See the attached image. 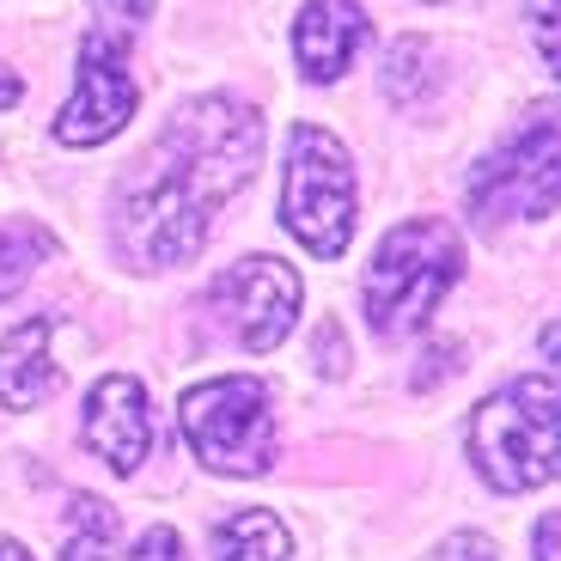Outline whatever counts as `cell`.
<instances>
[{
	"instance_id": "1",
	"label": "cell",
	"mask_w": 561,
	"mask_h": 561,
	"mask_svg": "<svg viewBox=\"0 0 561 561\" xmlns=\"http://www.w3.org/2000/svg\"><path fill=\"white\" fill-rule=\"evenodd\" d=\"M256 159H263V116L244 99L208 92L171 111L140 165L116 183L111 220L123 256H135L140 268H183L208 244L214 208L251 183Z\"/></svg>"
},
{
	"instance_id": "2",
	"label": "cell",
	"mask_w": 561,
	"mask_h": 561,
	"mask_svg": "<svg viewBox=\"0 0 561 561\" xmlns=\"http://www.w3.org/2000/svg\"><path fill=\"white\" fill-rule=\"evenodd\" d=\"M463 275V239L446 220H403L391 226L366 263V318L379 336H415L446 299V287Z\"/></svg>"
},
{
	"instance_id": "3",
	"label": "cell",
	"mask_w": 561,
	"mask_h": 561,
	"mask_svg": "<svg viewBox=\"0 0 561 561\" xmlns=\"http://www.w3.org/2000/svg\"><path fill=\"white\" fill-rule=\"evenodd\" d=\"M556 373H531L470 415V463L489 489H543L556 482Z\"/></svg>"
},
{
	"instance_id": "4",
	"label": "cell",
	"mask_w": 561,
	"mask_h": 561,
	"mask_svg": "<svg viewBox=\"0 0 561 561\" xmlns=\"http://www.w3.org/2000/svg\"><path fill=\"white\" fill-rule=\"evenodd\" d=\"M178 427L220 477H263L275 463V391L251 373L190 385L178 397Z\"/></svg>"
},
{
	"instance_id": "5",
	"label": "cell",
	"mask_w": 561,
	"mask_h": 561,
	"mask_svg": "<svg viewBox=\"0 0 561 561\" xmlns=\"http://www.w3.org/2000/svg\"><path fill=\"white\" fill-rule=\"evenodd\" d=\"M280 226L311 256H342L354 232V165L342 140L318 123H294L287 178H280Z\"/></svg>"
},
{
	"instance_id": "6",
	"label": "cell",
	"mask_w": 561,
	"mask_h": 561,
	"mask_svg": "<svg viewBox=\"0 0 561 561\" xmlns=\"http://www.w3.org/2000/svg\"><path fill=\"white\" fill-rule=\"evenodd\" d=\"M463 202L482 226L501 220H549L556 214V104H537V116L513 140H501L463 183Z\"/></svg>"
},
{
	"instance_id": "7",
	"label": "cell",
	"mask_w": 561,
	"mask_h": 561,
	"mask_svg": "<svg viewBox=\"0 0 561 561\" xmlns=\"http://www.w3.org/2000/svg\"><path fill=\"white\" fill-rule=\"evenodd\" d=\"M208 311L239 348L268 354L299 318V275L280 256H244L208 287Z\"/></svg>"
},
{
	"instance_id": "8",
	"label": "cell",
	"mask_w": 561,
	"mask_h": 561,
	"mask_svg": "<svg viewBox=\"0 0 561 561\" xmlns=\"http://www.w3.org/2000/svg\"><path fill=\"white\" fill-rule=\"evenodd\" d=\"M135 73H128V43L111 31H85L80 37V80L73 99L56 116V140L61 147H99L116 128L135 116Z\"/></svg>"
},
{
	"instance_id": "9",
	"label": "cell",
	"mask_w": 561,
	"mask_h": 561,
	"mask_svg": "<svg viewBox=\"0 0 561 561\" xmlns=\"http://www.w3.org/2000/svg\"><path fill=\"white\" fill-rule=\"evenodd\" d=\"M80 439L99 463H111L116 477H135L147 463V446H153V415H147V391L128 373H104L85 397V421Z\"/></svg>"
},
{
	"instance_id": "10",
	"label": "cell",
	"mask_w": 561,
	"mask_h": 561,
	"mask_svg": "<svg viewBox=\"0 0 561 561\" xmlns=\"http://www.w3.org/2000/svg\"><path fill=\"white\" fill-rule=\"evenodd\" d=\"M360 43H366V13L354 0H306V13L294 25V49H299L306 80H342Z\"/></svg>"
},
{
	"instance_id": "11",
	"label": "cell",
	"mask_w": 561,
	"mask_h": 561,
	"mask_svg": "<svg viewBox=\"0 0 561 561\" xmlns=\"http://www.w3.org/2000/svg\"><path fill=\"white\" fill-rule=\"evenodd\" d=\"M49 330H56L49 318H31L0 342V403L7 409H37L56 397L61 373L49 360Z\"/></svg>"
},
{
	"instance_id": "12",
	"label": "cell",
	"mask_w": 561,
	"mask_h": 561,
	"mask_svg": "<svg viewBox=\"0 0 561 561\" xmlns=\"http://www.w3.org/2000/svg\"><path fill=\"white\" fill-rule=\"evenodd\" d=\"M208 549H214V561H287L294 537H287V525L268 506H244L226 525H214Z\"/></svg>"
},
{
	"instance_id": "13",
	"label": "cell",
	"mask_w": 561,
	"mask_h": 561,
	"mask_svg": "<svg viewBox=\"0 0 561 561\" xmlns=\"http://www.w3.org/2000/svg\"><path fill=\"white\" fill-rule=\"evenodd\" d=\"M116 537H123L116 506L99 501V494H73L68 525H61V561H111Z\"/></svg>"
},
{
	"instance_id": "14",
	"label": "cell",
	"mask_w": 561,
	"mask_h": 561,
	"mask_svg": "<svg viewBox=\"0 0 561 561\" xmlns=\"http://www.w3.org/2000/svg\"><path fill=\"white\" fill-rule=\"evenodd\" d=\"M434 85H439V49L421 37H403L391 49V61H385V92H391V104L421 111V104L434 99Z\"/></svg>"
},
{
	"instance_id": "15",
	"label": "cell",
	"mask_w": 561,
	"mask_h": 561,
	"mask_svg": "<svg viewBox=\"0 0 561 561\" xmlns=\"http://www.w3.org/2000/svg\"><path fill=\"white\" fill-rule=\"evenodd\" d=\"M49 251H56V239H49L43 226H0V299L19 294L31 280V268Z\"/></svg>"
},
{
	"instance_id": "16",
	"label": "cell",
	"mask_w": 561,
	"mask_h": 561,
	"mask_svg": "<svg viewBox=\"0 0 561 561\" xmlns=\"http://www.w3.org/2000/svg\"><path fill=\"white\" fill-rule=\"evenodd\" d=\"M153 19V0H92V31H111V37H135L140 25Z\"/></svg>"
},
{
	"instance_id": "17",
	"label": "cell",
	"mask_w": 561,
	"mask_h": 561,
	"mask_svg": "<svg viewBox=\"0 0 561 561\" xmlns=\"http://www.w3.org/2000/svg\"><path fill=\"white\" fill-rule=\"evenodd\" d=\"M427 561H494V543H489L482 531H451Z\"/></svg>"
},
{
	"instance_id": "18",
	"label": "cell",
	"mask_w": 561,
	"mask_h": 561,
	"mask_svg": "<svg viewBox=\"0 0 561 561\" xmlns=\"http://www.w3.org/2000/svg\"><path fill=\"white\" fill-rule=\"evenodd\" d=\"M531 37H537L543 68L556 73V0H531Z\"/></svg>"
},
{
	"instance_id": "19",
	"label": "cell",
	"mask_w": 561,
	"mask_h": 561,
	"mask_svg": "<svg viewBox=\"0 0 561 561\" xmlns=\"http://www.w3.org/2000/svg\"><path fill=\"white\" fill-rule=\"evenodd\" d=\"M128 561H183V543H178L171 525H153V531L135 543V556H128Z\"/></svg>"
},
{
	"instance_id": "20",
	"label": "cell",
	"mask_w": 561,
	"mask_h": 561,
	"mask_svg": "<svg viewBox=\"0 0 561 561\" xmlns=\"http://www.w3.org/2000/svg\"><path fill=\"white\" fill-rule=\"evenodd\" d=\"M537 561H556V513L537 519Z\"/></svg>"
},
{
	"instance_id": "21",
	"label": "cell",
	"mask_w": 561,
	"mask_h": 561,
	"mask_svg": "<svg viewBox=\"0 0 561 561\" xmlns=\"http://www.w3.org/2000/svg\"><path fill=\"white\" fill-rule=\"evenodd\" d=\"M0 561H31V549L13 543V537H0Z\"/></svg>"
}]
</instances>
